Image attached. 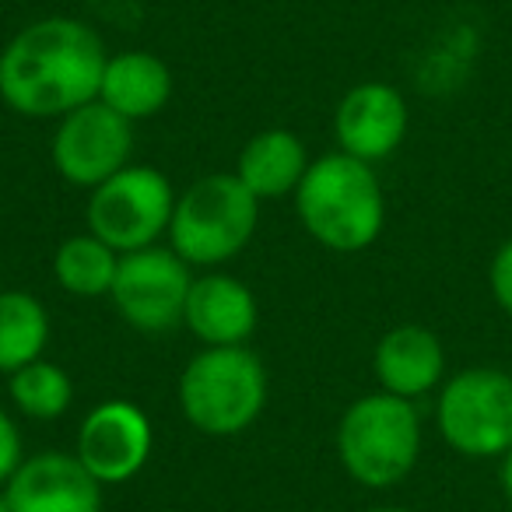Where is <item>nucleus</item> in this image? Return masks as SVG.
<instances>
[{"label":"nucleus","instance_id":"5701e85b","mask_svg":"<svg viewBox=\"0 0 512 512\" xmlns=\"http://www.w3.org/2000/svg\"><path fill=\"white\" fill-rule=\"evenodd\" d=\"M369 512H418V509H407V505H376Z\"/></svg>","mask_w":512,"mask_h":512},{"label":"nucleus","instance_id":"f03ea898","mask_svg":"<svg viewBox=\"0 0 512 512\" xmlns=\"http://www.w3.org/2000/svg\"><path fill=\"white\" fill-rule=\"evenodd\" d=\"M292 200L302 228L330 253H362L386 228V193L376 169L344 151L309 162Z\"/></svg>","mask_w":512,"mask_h":512},{"label":"nucleus","instance_id":"aec40b11","mask_svg":"<svg viewBox=\"0 0 512 512\" xmlns=\"http://www.w3.org/2000/svg\"><path fill=\"white\" fill-rule=\"evenodd\" d=\"M488 295L512 320V235L498 242V249L488 260Z\"/></svg>","mask_w":512,"mask_h":512},{"label":"nucleus","instance_id":"1a4fd4ad","mask_svg":"<svg viewBox=\"0 0 512 512\" xmlns=\"http://www.w3.org/2000/svg\"><path fill=\"white\" fill-rule=\"evenodd\" d=\"M50 158L64 183L92 193L134 162V123L95 99L60 116Z\"/></svg>","mask_w":512,"mask_h":512},{"label":"nucleus","instance_id":"f3484780","mask_svg":"<svg viewBox=\"0 0 512 512\" xmlns=\"http://www.w3.org/2000/svg\"><path fill=\"white\" fill-rule=\"evenodd\" d=\"M50 334V313L36 295L18 292V288L0 292V372L4 376L39 362L50 344Z\"/></svg>","mask_w":512,"mask_h":512},{"label":"nucleus","instance_id":"2eb2a0df","mask_svg":"<svg viewBox=\"0 0 512 512\" xmlns=\"http://www.w3.org/2000/svg\"><path fill=\"white\" fill-rule=\"evenodd\" d=\"M172 99V71L158 53L123 50L106 60L99 85V102L130 123L158 116Z\"/></svg>","mask_w":512,"mask_h":512},{"label":"nucleus","instance_id":"6ab92c4d","mask_svg":"<svg viewBox=\"0 0 512 512\" xmlns=\"http://www.w3.org/2000/svg\"><path fill=\"white\" fill-rule=\"evenodd\" d=\"M8 393L18 414L32 421H57L74 404V379L57 362L39 358V362L11 372Z\"/></svg>","mask_w":512,"mask_h":512},{"label":"nucleus","instance_id":"9b49d317","mask_svg":"<svg viewBox=\"0 0 512 512\" xmlns=\"http://www.w3.org/2000/svg\"><path fill=\"white\" fill-rule=\"evenodd\" d=\"M411 127V109L400 88L386 81H362L348 88L334 109L337 151L376 165L404 144Z\"/></svg>","mask_w":512,"mask_h":512},{"label":"nucleus","instance_id":"f8f14e48","mask_svg":"<svg viewBox=\"0 0 512 512\" xmlns=\"http://www.w3.org/2000/svg\"><path fill=\"white\" fill-rule=\"evenodd\" d=\"M4 491L11 512H102V484L64 449L25 456Z\"/></svg>","mask_w":512,"mask_h":512},{"label":"nucleus","instance_id":"9d476101","mask_svg":"<svg viewBox=\"0 0 512 512\" xmlns=\"http://www.w3.org/2000/svg\"><path fill=\"white\" fill-rule=\"evenodd\" d=\"M151 449H155V432L148 414L134 400L113 397L85 414L74 453L102 488H113L141 474L144 463L151 460Z\"/></svg>","mask_w":512,"mask_h":512},{"label":"nucleus","instance_id":"412c9836","mask_svg":"<svg viewBox=\"0 0 512 512\" xmlns=\"http://www.w3.org/2000/svg\"><path fill=\"white\" fill-rule=\"evenodd\" d=\"M25 460V442H22V428L11 418L4 407H0V488L15 477V470Z\"/></svg>","mask_w":512,"mask_h":512},{"label":"nucleus","instance_id":"4be33fe9","mask_svg":"<svg viewBox=\"0 0 512 512\" xmlns=\"http://www.w3.org/2000/svg\"><path fill=\"white\" fill-rule=\"evenodd\" d=\"M498 488H502L505 505L512 509V449L498 460Z\"/></svg>","mask_w":512,"mask_h":512},{"label":"nucleus","instance_id":"dca6fc26","mask_svg":"<svg viewBox=\"0 0 512 512\" xmlns=\"http://www.w3.org/2000/svg\"><path fill=\"white\" fill-rule=\"evenodd\" d=\"M309 169V151L299 134L285 127H271L253 134L242 144L235 158V176L253 193L260 204L264 200L292 197L299 190L302 176Z\"/></svg>","mask_w":512,"mask_h":512},{"label":"nucleus","instance_id":"a211bd4d","mask_svg":"<svg viewBox=\"0 0 512 512\" xmlns=\"http://www.w3.org/2000/svg\"><path fill=\"white\" fill-rule=\"evenodd\" d=\"M120 253L92 232L71 235L53 253V278L74 299H106L113 292Z\"/></svg>","mask_w":512,"mask_h":512},{"label":"nucleus","instance_id":"b1692460","mask_svg":"<svg viewBox=\"0 0 512 512\" xmlns=\"http://www.w3.org/2000/svg\"><path fill=\"white\" fill-rule=\"evenodd\" d=\"M0 512H11V502H8V491L0 488Z\"/></svg>","mask_w":512,"mask_h":512},{"label":"nucleus","instance_id":"6e6552de","mask_svg":"<svg viewBox=\"0 0 512 512\" xmlns=\"http://www.w3.org/2000/svg\"><path fill=\"white\" fill-rule=\"evenodd\" d=\"M193 267L169 246H148L120 256V271L113 281L116 313L127 327L141 334H165L183 327L186 299H190Z\"/></svg>","mask_w":512,"mask_h":512},{"label":"nucleus","instance_id":"4468645a","mask_svg":"<svg viewBox=\"0 0 512 512\" xmlns=\"http://www.w3.org/2000/svg\"><path fill=\"white\" fill-rule=\"evenodd\" d=\"M256 323H260V306L249 285L225 271H207L193 278L183 327L204 348H239L256 334Z\"/></svg>","mask_w":512,"mask_h":512},{"label":"nucleus","instance_id":"7ed1b4c3","mask_svg":"<svg viewBox=\"0 0 512 512\" xmlns=\"http://www.w3.org/2000/svg\"><path fill=\"white\" fill-rule=\"evenodd\" d=\"M337 460L355 484L386 491L404 484L421 460V414L414 400L365 393L337 421Z\"/></svg>","mask_w":512,"mask_h":512},{"label":"nucleus","instance_id":"ddd939ff","mask_svg":"<svg viewBox=\"0 0 512 512\" xmlns=\"http://www.w3.org/2000/svg\"><path fill=\"white\" fill-rule=\"evenodd\" d=\"M372 376L379 390L418 404L421 397L439 393L449 376V358L442 337L421 323H400L386 330L372 351Z\"/></svg>","mask_w":512,"mask_h":512},{"label":"nucleus","instance_id":"0eeeda50","mask_svg":"<svg viewBox=\"0 0 512 512\" xmlns=\"http://www.w3.org/2000/svg\"><path fill=\"white\" fill-rule=\"evenodd\" d=\"M176 190L162 169L144 162H130L123 172L95 186L85 207L88 232L99 235L116 253H137V249L158 246L169 235Z\"/></svg>","mask_w":512,"mask_h":512},{"label":"nucleus","instance_id":"423d86ee","mask_svg":"<svg viewBox=\"0 0 512 512\" xmlns=\"http://www.w3.org/2000/svg\"><path fill=\"white\" fill-rule=\"evenodd\" d=\"M439 439L463 460H502L512 449V372L467 365L435 393Z\"/></svg>","mask_w":512,"mask_h":512},{"label":"nucleus","instance_id":"39448f33","mask_svg":"<svg viewBox=\"0 0 512 512\" xmlns=\"http://www.w3.org/2000/svg\"><path fill=\"white\" fill-rule=\"evenodd\" d=\"M260 225V200L235 172H207L176 193L169 221V249L190 267L218 271L253 242Z\"/></svg>","mask_w":512,"mask_h":512},{"label":"nucleus","instance_id":"f257e3e1","mask_svg":"<svg viewBox=\"0 0 512 512\" xmlns=\"http://www.w3.org/2000/svg\"><path fill=\"white\" fill-rule=\"evenodd\" d=\"M106 46L78 18H39L0 50V102L29 120H53L99 99Z\"/></svg>","mask_w":512,"mask_h":512},{"label":"nucleus","instance_id":"20e7f679","mask_svg":"<svg viewBox=\"0 0 512 512\" xmlns=\"http://www.w3.org/2000/svg\"><path fill=\"white\" fill-rule=\"evenodd\" d=\"M186 425L211 439H232L256 425L267 407L264 358L239 348H204L186 362L176 386Z\"/></svg>","mask_w":512,"mask_h":512}]
</instances>
